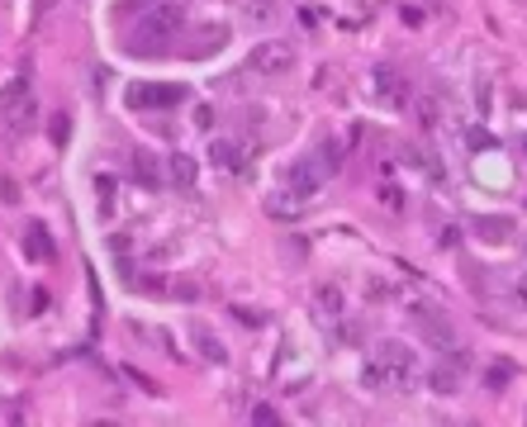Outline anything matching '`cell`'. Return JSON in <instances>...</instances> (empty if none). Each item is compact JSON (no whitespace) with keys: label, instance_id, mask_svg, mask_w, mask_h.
Here are the masks:
<instances>
[{"label":"cell","instance_id":"5bb4252c","mask_svg":"<svg viewBox=\"0 0 527 427\" xmlns=\"http://www.w3.org/2000/svg\"><path fill=\"white\" fill-rule=\"evenodd\" d=\"M133 176L143 190H162V176H157V157L152 152H133Z\"/></svg>","mask_w":527,"mask_h":427},{"label":"cell","instance_id":"4316f807","mask_svg":"<svg viewBox=\"0 0 527 427\" xmlns=\"http://www.w3.org/2000/svg\"><path fill=\"white\" fill-rule=\"evenodd\" d=\"M143 290L147 295H162V290H171V285L162 280V275H143ZM162 300H166V295H162Z\"/></svg>","mask_w":527,"mask_h":427},{"label":"cell","instance_id":"8992f818","mask_svg":"<svg viewBox=\"0 0 527 427\" xmlns=\"http://www.w3.org/2000/svg\"><path fill=\"white\" fill-rule=\"evenodd\" d=\"M323 181H328V166L314 157H300V161H290V171H285V190L295 195V200H314L323 190Z\"/></svg>","mask_w":527,"mask_h":427},{"label":"cell","instance_id":"83f0119b","mask_svg":"<svg viewBox=\"0 0 527 427\" xmlns=\"http://www.w3.org/2000/svg\"><path fill=\"white\" fill-rule=\"evenodd\" d=\"M0 200H5V205H15V200H19V186H15V181H10V176L0 181Z\"/></svg>","mask_w":527,"mask_h":427},{"label":"cell","instance_id":"4dcf8cb0","mask_svg":"<svg viewBox=\"0 0 527 427\" xmlns=\"http://www.w3.org/2000/svg\"><path fill=\"white\" fill-rule=\"evenodd\" d=\"M195 124L209 128V124H214V110H209V105H200V110H195Z\"/></svg>","mask_w":527,"mask_h":427},{"label":"cell","instance_id":"52a82bcc","mask_svg":"<svg viewBox=\"0 0 527 427\" xmlns=\"http://www.w3.org/2000/svg\"><path fill=\"white\" fill-rule=\"evenodd\" d=\"M370 91H375V105H385V110H404L409 105V81L385 62L370 67Z\"/></svg>","mask_w":527,"mask_h":427},{"label":"cell","instance_id":"484cf974","mask_svg":"<svg viewBox=\"0 0 527 427\" xmlns=\"http://www.w3.org/2000/svg\"><path fill=\"white\" fill-rule=\"evenodd\" d=\"M252 423H261V427H276L280 418H276V409H266V404H256V409H252Z\"/></svg>","mask_w":527,"mask_h":427},{"label":"cell","instance_id":"3957f363","mask_svg":"<svg viewBox=\"0 0 527 427\" xmlns=\"http://www.w3.org/2000/svg\"><path fill=\"white\" fill-rule=\"evenodd\" d=\"M409 318L418 323V332H423V342L437 351H451L456 347V328H451V318L437 309V304L428 300H409Z\"/></svg>","mask_w":527,"mask_h":427},{"label":"cell","instance_id":"d6a6232c","mask_svg":"<svg viewBox=\"0 0 527 427\" xmlns=\"http://www.w3.org/2000/svg\"><path fill=\"white\" fill-rule=\"evenodd\" d=\"M52 5H57V0H33V19H43L52 10Z\"/></svg>","mask_w":527,"mask_h":427},{"label":"cell","instance_id":"44dd1931","mask_svg":"<svg viewBox=\"0 0 527 427\" xmlns=\"http://www.w3.org/2000/svg\"><path fill=\"white\" fill-rule=\"evenodd\" d=\"M166 300L195 304V300H200V285H195V280H171V295H166Z\"/></svg>","mask_w":527,"mask_h":427},{"label":"cell","instance_id":"f546056e","mask_svg":"<svg viewBox=\"0 0 527 427\" xmlns=\"http://www.w3.org/2000/svg\"><path fill=\"white\" fill-rule=\"evenodd\" d=\"M513 295H518V304H523V309H527V271H523V275H518V280H513Z\"/></svg>","mask_w":527,"mask_h":427},{"label":"cell","instance_id":"4fadbf2b","mask_svg":"<svg viewBox=\"0 0 527 427\" xmlns=\"http://www.w3.org/2000/svg\"><path fill=\"white\" fill-rule=\"evenodd\" d=\"M209 161H214V166H228V171H247V161H242V147H238V142H224V138L209 142Z\"/></svg>","mask_w":527,"mask_h":427},{"label":"cell","instance_id":"ba28073f","mask_svg":"<svg viewBox=\"0 0 527 427\" xmlns=\"http://www.w3.org/2000/svg\"><path fill=\"white\" fill-rule=\"evenodd\" d=\"M465 370H470V356L451 347V356H442V361L428 370V385L437 389V394H456V389L465 385Z\"/></svg>","mask_w":527,"mask_h":427},{"label":"cell","instance_id":"277c9868","mask_svg":"<svg viewBox=\"0 0 527 427\" xmlns=\"http://www.w3.org/2000/svg\"><path fill=\"white\" fill-rule=\"evenodd\" d=\"M128 105L133 110H181L186 105V86H176V81H133L128 86Z\"/></svg>","mask_w":527,"mask_h":427},{"label":"cell","instance_id":"5b68a950","mask_svg":"<svg viewBox=\"0 0 527 427\" xmlns=\"http://www.w3.org/2000/svg\"><path fill=\"white\" fill-rule=\"evenodd\" d=\"M247 67H252L256 76H285L290 67H295V43H285V38H261V43L247 52Z\"/></svg>","mask_w":527,"mask_h":427},{"label":"cell","instance_id":"30bf717a","mask_svg":"<svg viewBox=\"0 0 527 427\" xmlns=\"http://www.w3.org/2000/svg\"><path fill=\"white\" fill-rule=\"evenodd\" d=\"M380 361L390 365V370H395V380H400L404 389H409V385H414V351L404 347V342H380Z\"/></svg>","mask_w":527,"mask_h":427},{"label":"cell","instance_id":"836d02e7","mask_svg":"<svg viewBox=\"0 0 527 427\" xmlns=\"http://www.w3.org/2000/svg\"><path fill=\"white\" fill-rule=\"evenodd\" d=\"M523 256H527V233H523Z\"/></svg>","mask_w":527,"mask_h":427},{"label":"cell","instance_id":"e575fe53","mask_svg":"<svg viewBox=\"0 0 527 427\" xmlns=\"http://www.w3.org/2000/svg\"><path fill=\"white\" fill-rule=\"evenodd\" d=\"M523 152H527V138H523Z\"/></svg>","mask_w":527,"mask_h":427},{"label":"cell","instance_id":"ffe728a7","mask_svg":"<svg viewBox=\"0 0 527 427\" xmlns=\"http://www.w3.org/2000/svg\"><path fill=\"white\" fill-rule=\"evenodd\" d=\"M96 200H100V219H110V205H114V176H96Z\"/></svg>","mask_w":527,"mask_h":427},{"label":"cell","instance_id":"9a60e30c","mask_svg":"<svg viewBox=\"0 0 527 427\" xmlns=\"http://www.w3.org/2000/svg\"><path fill=\"white\" fill-rule=\"evenodd\" d=\"M228 43V29H205L200 38H191L186 43V57H205V52H214V47Z\"/></svg>","mask_w":527,"mask_h":427},{"label":"cell","instance_id":"f1b7e54d","mask_svg":"<svg viewBox=\"0 0 527 427\" xmlns=\"http://www.w3.org/2000/svg\"><path fill=\"white\" fill-rule=\"evenodd\" d=\"M48 309V290H33V300H29V314H43Z\"/></svg>","mask_w":527,"mask_h":427},{"label":"cell","instance_id":"7c38bea8","mask_svg":"<svg viewBox=\"0 0 527 427\" xmlns=\"http://www.w3.org/2000/svg\"><path fill=\"white\" fill-rule=\"evenodd\" d=\"M24 256H29V261H52V237H48V228H43V223L33 219L29 228H24Z\"/></svg>","mask_w":527,"mask_h":427},{"label":"cell","instance_id":"ac0fdd59","mask_svg":"<svg viewBox=\"0 0 527 427\" xmlns=\"http://www.w3.org/2000/svg\"><path fill=\"white\" fill-rule=\"evenodd\" d=\"M276 10H280L276 0H242V15H247V19H261V24H271Z\"/></svg>","mask_w":527,"mask_h":427},{"label":"cell","instance_id":"d6986e66","mask_svg":"<svg viewBox=\"0 0 527 427\" xmlns=\"http://www.w3.org/2000/svg\"><path fill=\"white\" fill-rule=\"evenodd\" d=\"M513 370H518L513 361H494L489 370H484V385H489V389H504V385L513 380Z\"/></svg>","mask_w":527,"mask_h":427},{"label":"cell","instance_id":"8fae6325","mask_svg":"<svg viewBox=\"0 0 527 427\" xmlns=\"http://www.w3.org/2000/svg\"><path fill=\"white\" fill-rule=\"evenodd\" d=\"M191 342H195V351H200L209 365H228V347L205 328V323H195V328H191Z\"/></svg>","mask_w":527,"mask_h":427},{"label":"cell","instance_id":"6da1fadb","mask_svg":"<svg viewBox=\"0 0 527 427\" xmlns=\"http://www.w3.org/2000/svg\"><path fill=\"white\" fill-rule=\"evenodd\" d=\"M181 33H186V15H181V5L157 0V5L133 24V33L124 38V52H133V57H162V52H171V47H176Z\"/></svg>","mask_w":527,"mask_h":427},{"label":"cell","instance_id":"cb8c5ba5","mask_svg":"<svg viewBox=\"0 0 527 427\" xmlns=\"http://www.w3.org/2000/svg\"><path fill=\"white\" fill-rule=\"evenodd\" d=\"M499 142H494V133H484V128H470V152H494Z\"/></svg>","mask_w":527,"mask_h":427},{"label":"cell","instance_id":"7402d4cb","mask_svg":"<svg viewBox=\"0 0 527 427\" xmlns=\"http://www.w3.org/2000/svg\"><path fill=\"white\" fill-rule=\"evenodd\" d=\"M385 370H390L385 361H370L366 370H361V385H366V389H380V385H385Z\"/></svg>","mask_w":527,"mask_h":427},{"label":"cell","instance_id":"7a4b0ae2","mask_svg":"<svg viewBox=\"0 0 527 427\" xmlns=\"http://www.w3.org/2000/svg\"><path fill=\"white\" fill-rule=\"evenodd\" d=\"M33 124V95H29V76H15L0 86V133L5 138H24Z\"/></svg>","mask_w":527,"mask_h":427},{"label":"cell","instance_id":"d4e9b609","mask_svg":"<svg viewBox=\"0 0 527 427\" xmlns=\"http://www.w3.org/2000/svg\"><path fill=\"white\" fill-rule=\"evenodd\" d=\"M323 166H337V161H342V142H337V138H328V142H323Z\"/></svg>","mask_w":527,"mask_h":427},{"label":"cell","instance_id":"9c48e42d","mask_svg":"<svg viewBox=\"0 0 527 427\" xmlns=\"http://www.w3.org/2000/svg\"><path fill=\"white\" fill-rule=\"evenodd\" d=\"M470 237L484 242V247H499V242H513V237H518V223H513L509 214H480V219H470Z\"/></svg>","mask_w":527,"mask_h":427},{"label":"cell","instance_id":"e0dca14e","mask_svg":"<svg viewBox=\"0 0 527 427\" xmlns=\"http://www.w3.org/2000/svg\"><path fill=\"white\" fill-rule=\"evenodd\" d=\"M314 309H319V318H337V309H342V290H337V285H319Z\"/></svg>","mask_w":527,"mask_h":427},{"label":"cell","instance_id":"1f68e13d","mask_svg":"<svg viewBox=\"0 0 527 427\" xmlns=\"http://www.w3.org/2000/svg\"><path fill=\"white\" fill-rule=\"evenodd\" d=\"M404 24H423V10H418V5H404Z\"/></svg>","mask_w":527,"mask_h":427},{"label":"cell","instance_id":"603a6c76","mask_svg":"<svg viewBox=\"0 0 527 427\" xmlns=\"http://www.w3.org/2000/svg\"><path fill=\"white\" fill-rule=\"evenodd\" d=\"M67 133H72V119H67V114H52V124H48V138L57 142V147H62V142H67Z\"/></svg>","mask_w":527,"mask_h":427},{"label":"cell","instance_id":"2e32d148","mask_svg":"<svg viewBox=\"0 0 527 427\" xmlns=\"http://www.w3.org/2000/svg\"><path fill=\"white\" fill-rule=\"evenodd\" d=\"M166 171H171V186H181V190H195V157H186V152H176Z\"/></svg>","mask_w":527,"mask_h":427}]
</instances>
